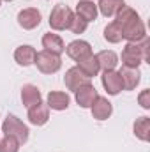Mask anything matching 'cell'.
<instances>
[{
	"label": "cell",
	"mask_w": 150,
	"mask_h": 152,
	"mask_svg": "<svg viewBox=\"0 0 150 152\" xmlns=\"http://www.w3.org/2000/svg\"><path fill=\"white\" fill-rule=\"evenodd\" d=\"M113 23L120 28L122 39H125L127 42H138L143 37H147L145 23L141 21L140 14L133 7H129V5H124L115 14V21Z\"/></svg>",
	"instance_id": "obj_1"
},
{
	"label": "cell",
	"mask_w": 150,
	"mask_h": 152,
	"mask_svg": "<svg viewBox=\"0 0 150 152\" xmlns=\"http://www.w3.org/2000/svg\"><path fill=\"white\" fill-rule=\"evenodd\" d=\"M2 131H4V134L5 136H12V138H16L20 143H27V140H28V127L16 117V115H7L5 117V120H4V124H2Z\"/></svg>",
	"instance_id": "obj_2"
},
{
	"label": "cell",
	"mask_w": 150,
	"mask_h": 152,
	"mask_svg": "<svg viewBox=\"0 0 150 152\" xmlns=\"http://www.w3.org/2000/svg\"><path fill=\"white\" fill-rule=\"evenodd\" d=\"M143 41V39H141ZM127 42L122 50V66L125 67H138L141 62H145V55H143V42Z\"/></svg>",
	"instance_id": "obj_3"
},
{
	"label": "cell",
	"mask_w": 150,
	"mask_h": 152,
	"mask_svg": "<svg viewBox=\"0 0 150 152\" xmlns=\"http://www.w3.org/2000/svg\"><path fill=\"white\" fill-rule=\"evenodd\" d=\"M34 64L37 66V69L42 75H53L62 67V58H60V55H55L51 51L42 50L36 55Z\"/></svg>",
	"instance_id": "obj_4"
},
{
	"label": "cell",
	"mask_w": 150,
	"mask_h": 152,
	"mask_svg": "<svg viewBox=\"0 0 150 152\" xmlns=\"http://www.w3.org/2000/svg\"><path fill=\"white\" fill-rule=\"evenodd\" d=\"M73 16H74L73 11L66 4H57L50 14V27L53 30H66V28H69Z\"/></svg>",
	"instance_id": "obj_5"
},
{
	"label": "cell",
	"mask_w": 150,
	"mask_h": 152,
	"mask_svg": "<svg viewBox=\"0 0 150 152\" xmlns=\"http://www.w3.org/2000/svg\"><path fill=\"white\" fill-rule=\"evenodd\" d=\"M66 53H67L73 60L79 62V60H83V58H87V57L92 55V46H90L87 41L76 39V41L69 42V44L66 46Z\"/></svg>",
	"instance_id": "obj_6"
},
{
	"label": "cell",
	"mask_w": 150,
	"mask_h": 152,
	"mask_svg": "<svg viewBox=\"0 0 150 152\" xmlns=\"http://www.w3.org/2000/svg\"><path fill=\"white\" fill-rule=\"evenodd\" d=\"M101 81H103V87L104 90L110 94V96H117L118 92L124 90V83H122V78L118 75V71H104L101 76Z\"/></svg>",
	"instance_id": "obj_7"
},
{
	"label": "cell",
	"mask_w": 150,
	"mask_h": 152,
	"mask_svg": "<svg viewBox=\"0 0 150 152\" xmlns=\"http://www.w3.org/2000/svg\"><path fill=\"white\" fill-rule=\"evenodd\" d=\"M18 23L21 28L25 30H32L41 25V12L34 7H28V9H23L18 12Z\"/></svg>",
	"instance_id": "obj_8"
},
{
	"label": "cell",
	"mask_w": 150,
	"mask_h": 152,
	"mask_svg": "<svg viewBox=\"0 0 150 152\" xmlns=\"http://www.w3.org/2000/svg\"><path fill=\"white\" fill-rule=\"evenodd\" d=\"M74 94H76V103H78L81 108H90V106L94 104L95 97H97V90H95V87H94L92 83L81 85Z\"/></svg>",
	"instance_id": "obj_9"
},
{
	"label": "cell",
	"mask_w": 150,
	"mask_h": 152,
	"mask_svg": "<svg viewBox=\"0 0 150 152\" xmlns=\"http://www.w3.org/2000/svg\"><path fill=\"white\" fill-rule=\"evenodd\" d=\"M64 83H66L67 90H73V92H76L81 85L90 83V78H87V76L79 71V67L76 66V67L67 69V73H66V76H64Z\"/></svg>",
	"instance_id": "obj_10"
},
{
	"label": "cell",
	"mask_w": 150,
	"mask_h": 152,
	"mask_svg": "<svg viewBox=\"0 0 150 152\" xmlns=\"http://www.w3.org/2000/svg\"><path fill=\"white\" fill-rule=\"evenodd\" d=\"M48 118H50V108H48L46 103L41 101V103H37V104H34V106L28 108V120H30V124H34V126H44L48 122Z\"/></svg>",
	"instance_id": "obj_11"
},
{
	"label": "cell",
	"mask_w": 150,
	"mask_h": 152,
	"mask_svg": "<svg viewBox=\"0 0 150 152\" xmlns=\"http://www.w3.org/2000/svg\"><path fill=\"white\" fill-rule=\"evenodd\" d=\"M90 110H92V117L97 118V120H106V118L113 113L111 103H110L106 97H103V96H97V97H95V101H94V104L90 106Z\"/></svg>",
	"instance_id": "obj_12"
},
{
	"label": "cell",
	"mask_w": 150,
	"mask_h": 152,
	"mask_svg": "<svg viewBox=\"0 0 150 152\" xmlns=\"http://www.w3.org/2000/svg\"><path fill=\"white\" fill-rule=\"evenodd\" d=\"M118 75L122 78V83H124L125 90H134L140 85L141 75H140L138 67H125V66H122V69L118 71Z\"/></svg>",
	"instance_id": "obj_13"
},
{
	"label": "cell",
	"mask_w": 150,
	"mask_h": 152,
	"mask_svg": "<svg viewBox=\"0 0 150 152\" xmlns=\"http://www.w3.org/2000/svg\"><path fill=\"white\" fill-rule=\"evenodd\" d=\"M36 55H37L36 48H32L30 44H23V46H18V48H16V51H14V60H16L20 66L28 67V66L34 64Z\"/></svg>",
	"instance_id": "obj_14"
},
{
	"label": "cell",
	"mask_w": 150,
	"mask_h": 152,
	"mask_svg": "<svg viewBox=\"0 0 150 152\" xmlns=\"http://www.w3.org/2000/svg\"><path fill=\"white\" fill-rule=\"evenodd\" d=\"M42 46L46 51H51L55 55H62L66 51V44H64L62 37L58 34H51V32L42 36Z\"/></svg>",
	"instance_id": "obj_15"
},
{
	"label": "cell",
	"mask_w": 150,
	"mask_h": 152,
	"mask_svg": "<svg viewBox=\"0 0 150 152\" xmlns=\"http://www.w3.org/2000/svg\"><path fill=\"white\" fill-rule=\"evenodd\" d=\"M69 103H71V97L66 94V92H58V90H53L48 94V108L51 110H57V112H62V110H67L69 108Z\"/></svg>",
	"instance_id": "obj_16"
},
{
	"label": "cell",
	"mask_w": 150,
	"mask_h": 152,
	"mask_svg": "<svg viewBox=\"0 0 150 152\" xmlns=\"http://www.w3.org/2000/svg\"><path fill=\"white\" fill-rule=\"evenodd\" d=\"M97 12H99L97 11V5L92 0H79L78 5H76V14L79 18H83L87 23L88 21H94L97 18Z\"/></svg>",
	"instance_id": "obj_17"
},
{
	"label": "cell",
	"mask_w": 150,
	"mask_h": 152,
	"mask_svg": "<svg viewBox=\"0 0 150 152\" xmlns=\"http://www.w3.org/2000/svg\"><path fill=\"white\" fill-rule=\"evenodd\" d=\"M41 99H42L41 90H39L36 85H32V83L23 85V88H21V103H23V106L30 108V106L41 103Z\"/></svg>",
	"instance_id": "obj_18"
},
{
	"label": "cell",
	"mask_w": 150,
	"mask_h": 152,
	"mask_svg": "<svg viewBox=\"0 0 150 152\" xmlns=\"http://www.w3.org/2000/svg\"><path fill=\"white\" fill-rule=\"evenodd\" d=\"M95 58H97L99 67H101L103 71H113V69L117 67V64H118V57H117V53L111 51V50L99 51V53L95 55Z\"/></svg>",
	"instance_id": "obj_19"
},
{
	"label": "cell",
	"mask_w": 150,
	"mask_h": 152,
	"mask_svg": "<svg viewBox=\"0 0 150 152\" xmlns=\"http://www.w3.org/2000/svg\"><path fill=\"white\" fill-rule=\"evenodd\" d=\"M78 67H79V71L87 76V78H94V76L99 75V71H101V67H99V62H97L95 55H90V57H87V58L79 60V62H78Z\"/></svg>",
	"instance_id": "obj_20"
},
{
	"label": "cell",
	"mask_w": 150,
	"mask_h": 152,
	"mask_svg": "<svg viewBox=\"0 0 150 152\" xmlns=\"http://www.w3.org/2000/svg\"><path fill=\"white\" fill-rule=\"evenodd\" d=\"M124 5H125L124 0H99V4H97V11H101L103 16L111 18V16H115Z\"/></svg>",
	"instance_id": "obj_21"
},
{
	"label": "cell",
	"mask_w": 150,
	"mask_h": 152,
	"mask_svg": "<svg viewBox=\"0 0 150 152\" xmlns=\"http://www.w3.org/2000/svg\"><path fill=\"white\" fill-rule=\"evenodd\" d=\"M133 129H134V136L138 140H141V142H149L150 140V118L149 117L136 118Z\"/></svg>",
	"instance_id": "obj_22"
},
{
	"label": "cell",
	"mask_w": 150,
	"mask_h": 152,
	"mask_svg": "<svg viewBox=\"0 0 150 152\" xmlns=\"http://www.w3.org/2000/svg\"><path fill=\"white\" fill-rule=\"evenodd\" d=\"M104 39H106L108 42H111V44L120 42V41H122V32H120V28H118L115 23L106 25V28H104Z\"/></svg>",
	"instance_id": "obj_23"
},
{
	"label": "cell",
	"mask_w": 150,
	"mask_h": 152,
	"mask_svg": "<svg viewBox=\"0 0 150 152\" xmlns=\"http://www.w3.org/2000/svg\"><path fill=\"white\" fill-rule=\"evenodd\" d=\"M20 151V142L12 136H4L0 140V152H18Z\"/></svg>",
	"instance_id": "obj_24"
},
{
	"label": "cell",
	"mask_w": 150,
	"mask_h": 152,
	"mask_svg": "<svg viewBox=\"0 0 150 152\" xmlns=\"http://www.w3.org/2000/svg\"><path fill=\"white\" fill-rule=\"evenodd\" d=\"M87 27H88V23H87L83 18H79L78 14H74V16H73V20H71L69 30H71L73 34H83V32L87 30Z\"/></svg>",
	"instance_id": "obj_25"
},
{
	"label": "cell",
	"mask_w": 150,
	"mask_h": 152,
	"mask_svg": "<svg viewBox=\"0 0 150 152\" xmlns=\"http://www.w3.org/2000/svg\"><path fill=\"white\" fill-rule=\"evenodd\" d=\"M138 103L141 104V108L150 110V90H149V88H145V90L138 96Z\"/></svg>",
	"instance_id": "obj_26"
},
{
	"label": "cell",
	"mask_w": 150,
	"mask_h": 152,
	"mask_svg": "<svg viewBox=\"0 0 150 152\" xmlns=\"http://www.w3.org/2000/svg\"><path fill=\"white\" fill-rule=\"evenodd\" d=\"M5 2H11V0H5Z\"/></svg>",
	"instance_id": "obj_27"
},
{
	"label": "cell",
	"mask_w": 150,
	"mask_h": 152,
	"mask_svg": "<svg viewBox=\"0 0 150 152\" xmlns=\"http://www.w3.org/2000/svg\"><path fill=\"white\" fill-rule=\"evenodd\" d=\"M0 4H2V0H0Z\"/></svg>",
	"instance_id": "obj_28"
},
{
	"label": "cell",
	"mask_w": 150,
	"mask_h": 152,
	"mask_svg": "<svg viewBox=\"0 0 150 152\" xmlns=\"http://www.w3.org/2000/svg\"><path fill=\"white\" fill-rule=\"evenodd\" d=\"M92 2H94V0H92Z\"/></svg>",
	"instance_id": "obj_29"
}]
</instances>
